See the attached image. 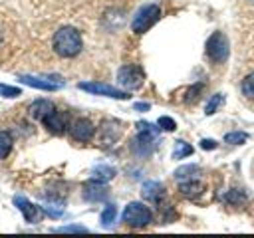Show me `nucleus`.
Wrapping results in <instances>:
<instances>
[{"mask_svg": "<svg viewBox=\"0 0 254 238\" xmlns=\"http://www.w3.org/2000/svg\"><path fill=\"white\" fill-rule=\"evenodd\" d=\"M52 48L60 58H75L81 48H83V40L81 34L71 28V26H62L52 40Z\"/></svg>", "mask_w": 254, "mask_h": 238, "instance_id": "nucleus-1", "label": "nucleus"}, {"mask_svg": "<svg viewBox=\"0 0 254 238\" xmlns=\"http://www.w3.org/2000/svg\"><path fill=\"white\" fill-rule=\"evenodd\" d=\"M159 127V125H157ZM153 127L151 123L147 121H139L137 123V137L133 139L131 143V149L135 155L139 157H149L155 149V141H157V135H159V129Z\"/></svg>", "mask_w": 254, "mask_h": 238, "instance_id": "nucleus-2", "label": "nucleus"}, {"mask_svg": "<svg viewBox=\"0 0 254 238\" xmlns=\"http://www.w3.org/2000/svg\"><path fill=\"white\" fill-rule=\"evenodd\" d=\"M123 222L131 228H143L147 224L153 222V212L149 206H145L143 202H129L121 214Z\"/></svg>", "mask_w": 254, "mask_h": 238, "instance_id": "nucleus-3", "label": "nucleus"}, {"mask_svg": "<svg viewBox=\"0 0 254 238\" xmlns=\"http://www.w3.org/2000/svg\"><path fill=\"white\" fill-rule=\"evenodd\" d=\"M230 54V44L228 38L222 32H214L208 40H206V56L212 63H224L228 60Z\"/></svg>", "mask_w": 254, "mask_h": 238, "instance_id": "nucleus-4", "label": "nucleus"}, {"mask_svg": "<svg viewBox=\"0 0 254 238\" xmlns=\"http://www.w3.org/2000/svg\"><path fill=\"white\" fill-rule=\"evenodd\" d=\"M159 18H161V8H159L157 4H147V6H143V8L135 14V18H133V22H131V30H133L135 34H143V32H147Z\"/></svg>", "mask_w": 254, "mask_h": 238, "instance_id": "nucleus-5", "label": "nucleus"}, {"mask_svg": "<svg viewBox=\"0 0 254 238\" xmlns=\"http://www.w3.org/2000/svg\"><path fill=\"white\" fill-rule=\"evenodd\" d=\"M143 81H145V73L135 63L121 65L119 71H117V83L123 85L125 89H139L143 85Z\"/></svg>", "mask_w": 254, "mask_h": 238, "instance_id": "nucleus-6", "label": "nucleus"}, {"mask_svg": "<svg viewBox=\"0 0 254 238\" xmlns=\"http://www.w3.org/2000/svg\"><path fill=\"white\" fill-rule=\"evenodd\" d=\"M79 89L89 91L93 95H105V97H113V99H129V93L127 91H121V89H117L113 85L99 83V81H81L79 83Z\"/></svg>", "mask_w": 254, "mask_h": 238, "instance_id": "nucleus-7", "label": "nucleus"}, {"mask_svg": "<svg viewBox=\"0 0 254 238\" xmlns=\"http://www.w3.org/2000/svg\"><path fill=\"white\" fill-rule=\"evenodd\" d=\"M42 123H44V127H46L50 133H54V135H64V133L67 131V127H69V117H67V113H64V111H60V109H54V111H50V113L42 119Z\"/></svg>", "mask_w": 254, "mask_h": 238, "instance_id": "nucleus-8", "label": "nucleus"}, {"mask_svg": "<svg viewBox=\"0 0 254 238\" xmlns=\"http://www.w3.org/2000/svg\"><path fill=\"white\" fill-rule=\"evenodd\" d=\"M123 135V123L117 119H107L99 127V143L101 145H113Z\"/></svg>", "mask_w": 254, "mask_h": 238, "instance_id": "nucleus-9", "label": "nucleus"}, {"mask_svg": "<svg viewBox=\"0 0 254 238\" xmlns=\"http://www.w3.org/2000/svg\"><path fill=\"white\" fill-rule=\"evenodd\" d=\"M69 133L73 141L85 143V141H91V137L95 135V127L87 117H79L69 125Z\"/></svg>", "mask_w": 254, "mask_h": 238, "instance_id": "nucleus-10", "label": "nucleus"}, {"mask_svg": "<svg viewBox=\"0 0 254 238\" xmlns=\"http://www.w3.org/2000/svg\"><path fill=\"white\" fill-rule=\"evenodd\" d=\"M14 204H16V208L24 214V218H26V222H30V224H36V222H40L42 220V214H44V208L42 206H36V204H32L26 196H14Z\"/></svg>", "mask_w": 254, "mask_h": 238, "instance_id": "nucleus-11", "label": "nucleus"}, {"mask_svg": "<svg viewBox=\"0 0 254 238\" xmlns=\"http://www.w3.org/2000/svg\"><path fill=\"white\" fill-rule=\"evenodd\" d=\"M141 196H143L145 200H151V202L159 204V202L163 200V196H165V186H163V182H159V180H147V182L141 186Z\"/></svg>", "mask_w": 254, "mask_h": 238, "instance_id": "nucleus-12", "label": "nucleus"}, {"mask_svg": "<svg viewBox=\"0 0 254 238\" xmlns=\"http://www.w3.org/2000/svg\"><path fill=\"white\" fill-rule=\"evenodd\" d=\"M107 196V186L105 182L101 180H89L85 186H83V198L89 200V202H97V200H103Z\"/></svg>", "mask_w": 254, "mask_h": 238, "instance_id": "nucleus-13", "label": "nucleus"}, {"mask_svg": "<svg viewBox=\"0 0 254 238\" xmlns=\"http://www.w3.org/2000/svg\"><path fill=\"white\" fill-rule=\"evenodd\" d=\"M18 79H20L22 83L30 85V87L44 89V91H56L58 87H62V81H50V79H44V77H34V75H20Z\"/></svg>", "mask_w": 254, "mask_h": 238, "instance_id": "nucleus-14", "label": "nucleus"}, {"mask_svg": "<svg viewBox=\"0 0 254 238\" xmlns=\"http://www.w3.org/2000/svg\"><path fill=\"white\" fill-rule=\"evenodd\" d=\"M54 109H56V105H54L52 101H48V99H36V101H32V105H30V117L42 121V119H44L50 111H54Z\"/></svg>", "mask_w": 254, "mask_h": 238, "instance_id": "nucleus-15", "label": "nucleus"}, {"mask_svg": "<svg viewBox=\"0 0 254 238\" xmlns=\"http://www.w3.org/2000/svg\"><path fill=\"white\" fill-rule=\"evenodd\" d=\"M179 190L187 198H196L198 194H202L204 186H202V182L198 178H190V180H181L179 182Z\"/></svg>", "mask_w": 254, "mask_h": 238, "instance_id": "nucleus-16", "label": "nucleus"}, {"mask_svg": "<svg viewBox=\"0 0 254 238\" xmlns=\"http://www.w3.org/2000/svg\"><path fill=\"white\" fill-rule=\"evenodd\" d=\"M113 177H115V169L109 167V165H97V167H93V171H91V178H93V180L107 182V180H111Z\"/></svg>", "mask_w": 254, "mask_h": 238, "instance_id": "nucleus-17", "label": "nucleus"}, {"mask_svg": "<svg viewBox=\"0 0 254 238\" xmlns=\"http://www.w3.org/2000/svg\"><path fill=\"white\" fill-rule=\"evenodd\" d=\"M200 175V169L198 165H185V167H179L175 171V178L181 182V180H190V178H196Z\"/></svg>", "mask_w": 254, "mask_h": 238, "instance_id": "nucleus-18", "label": "nucleus"}, {"mask_svg": "<svg viewBox=\"0 0 254 238\" xmlns=\"http://www.w3.org/2000/svg\"><path fill=\"white\" fill-rule=\"evenodd\" d=\"M192 155V147L187 143V141H175V149H173V159L181 161L185 157H190Z\"/></svg>", "mask_w": 254, "mask_h": 238, "instance_id": "nucleus-19", "label": "nucleus"}, {"mask_svg": "<svg viewBox=\"0 0 254 238\" xmlns=\"http://www.w3.org/2000/svg\"><path fill=\"white\" fill-rule=\"evenodd\" d=\"M224 200H226L228 204H232V206H240V204L246 202V194H244L240 188H230V190L224 194Z\"/></svg>", "mask_w": 254, "mask_h": 238, "instance_id": "nucleus-20", "label": "nucleus"}, {"mask_svg": "<svg viewBox=\"0 0 254 238\" xmlns=\"http://www.w3.org/2000/svg\"><path fill=\"white\" fill-rule=\"evenodd\" d=\"M12 143H14L12 135H10L8 131H0V159H6V157L10 155Z\"/></svg>", "mask_w": 254, "mask_h": 238, "instance_id": "nucleus-21", "label": "nucleus"}, {"mask_svg": "<svg viewBox=\"0 0 254 238\" xmlns=\"http://www.w3.org/2000/svg\"><path fill=\"white\" fill-rule=\"evenodd\" d=\"M115 216H117V208H115V204H107V206L103 208V212H101V224H103V226L113 224Z\"/></svg>", "mask_w": 254, "mask_h": 238, "instance_id": "nucleus-22", "label": "nucleus"}, {"mask_svg": "<svg viewBox=\"0 0 254 238\" xmlns=\"http://www.w3.org/2000/svg\"><path fill=\"white\" fill-rule=\"evenodd\" d=\"M222 103H224V95H222V93L212 95V97H210V101H208V103H206V107H204V113H206V115H212V113H214Z\"/></svg>", "mask_w": 254, "mask_h": 238, "instance_id": "nucleus-23", "label": "nucleus"}, {"mask_svg": "<svg viewBox=\"0 0 254 238\" xmlns=\"http://www.w3.org/2000/svg\"><path fill=\"white\" fill-rule=\"evenodd\" d=\"M246 139H248V135L244 131H232V133L224 135V141L230 145H242V143H246Z\"/></svg>", "mask_w": 254, "mask_h": 238, "instance_id": "nucleus-24", "label": "nucleus"}, {"mask_svg": "<svg viewBox=\"0 0 254 238\" xmlns=\"http://www.w3.org/2000/svg\"><path fill=\"white\" fill-rule=\"evenodd\" d=\"M242 93L246 95V97H250V99H254V71L252 73H248L244 79H242Z\"/></svg>", "mask_w": 254, "mask_h": 238, "instance_id": "nucleus-25", "label": "nucleus"}, {"mask_svg": "<svg viewBox=\"0 0 254 238\" xmlns=\"http://www.w3.org/2000/svg\"><path fill=\"white\" fill-rule=\"evenodd\" d=\"M200 91H202V83H194L192 87H189V89H187V95H185V101H187V103H194V101L198 99V95H200Z\"/></svg>", "mask_w": 254, "mask_h": 238, "instance_id": "nucleus-26", "label": "nucleus"}, {"mask_svg": "<svg viewBox=\"0 0 254 238\" xmlns=\"http://www.w3.org/2000/svg\"><path fill=\"white\" fill-rule=\"evenodd\" d=\"M0 95L12 99V97H18L22 95V89L20 87H14V85H6V83H0Z\"/></svg>", "mask_w": 254, "mask_h": 238, "instance_id": "nucleus-27", "label": "nucleus"}, {"mask_svg": "<svg viewBox=\"0 0 254 238\" xmlns=\"http://www.w3.org/2000/svg\"><path fill=\"white\" fill-rule=\"evenodd\" d=\"M157 125H159V129H163V131H175V129H177V123H175V119H171V117H167V115L159 117Z\"/></svg>", "mask_w": 254, "mask_h": 238, "instance_id": "nucleus-28", "label": "nucleus"}, {"mask_svg": "<svg viewBox=\"0 0 254 238\" xmlns=\"http://www.w3.org/2000/svg\"><path fill=\"white\" fill-rule=\"evenodd\" d=\"M56 232H87V228L85 226H79V224H69V226L56 228Z\"/></svg>", "mask_w": 254, "mask_h": 238, "instance_id": "nucleus-29", "label": "nucleus"}, {"mask_svg": "<svg viewBox=\"0 0 254 238\" xmlns=\"http://www.w3.org/2000/svg\"><path fill=\"white\" fill-rule=\"evenodd\" d=\"M200 147L206 149V151H210V149L216 147V141H212V139H202V141H200Z\"/></svg>", "mask_w": 254, "mask_h": 238, "instance_id": "nucleus-30", "label": "nucleus"}, {"mask_svg": "<svg viewBox=\"0 0 254 238\" xmlns=\"http://www.w3.org/2000/svg\"><path fill=\"white\" fill-rule=\"evenodd\" d=\"M149 103H135V111H147Z\"/></svg>", "mask_w": 254, "mask_h": 238, "instance_id": "nucleus-31", "label": "nucleus"}, {"mask_svg": "<svg viewBox=\"0 0 254 238\" xmlns=\"http://www.w3.org/2000/svg\"><path fill=\"white\" fill-rule=\"evenodd\" d=\"M2 38H4V32H2V28H0V46H2Z\"/></svg>", "mask_w": 254, "mask_h": 238, "instance_id": "nucleus-32", "label": "nucleus"}]
</instances>
